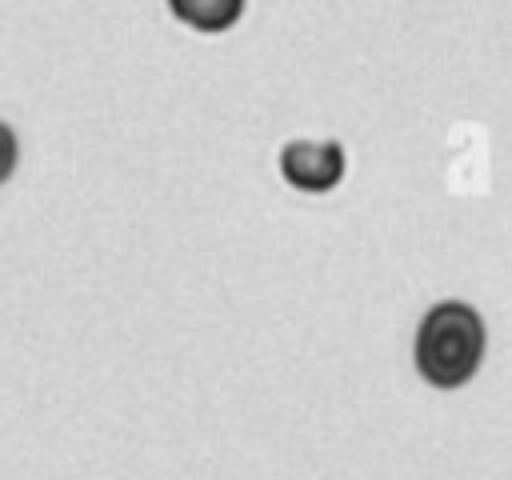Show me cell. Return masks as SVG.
<instances>
[{
	"mask_svg": "<svg viewBox=\"0 0 512 480\" xmlns=\"http://www.w3.org/2000/svg\"><path fill=\"white\" fill-rule=\"evenodd\" d=\"M488 352V328L484 316L464 304V300H440L424 312L420 328H416V344H412V360L416 372L432 384V388H464Z\"/></svg>",
	"mask_w": 512,
	"mask_h": 480,
	"instance_id": "cell-1",
	"label": "cell"
},
{
	"mask_svg": "<svg viewBox=\"0 0 512 480\" xmlns=\"http://www.w3.org/2000/svg\"><path fill=\"white\" fill-rule=\"evenodd\" d=\"M284 184L296 192H332L344 180L348 152L340 140H288L276 156Z\"/></svg>",
	"mask_w": 512,
	"mask_h": 480,
	"instance_id": "cell-2",
	"label": "cell"
},
{
	"mask_svg": "<svg viewBox=\"0 0 512 480\" xmlns=\"http://www.w3.org/2000/svg\"><path fill=\"white\" fill-rule=\"evenodd\" d=\"M244 4L248 0H168V12L184 28L216 36V32H228L244 16Z\"/></svg>",
	"mask_w": 512,
	"mask_h": 480,
	"instance_id": "cell-3",
	"label": "cell"
},
{
	"mask_svg": "<svg viewBox=\"0 0 512 480\" xmlns=\"http://www.w3.org/2000/svg\"><path fill=\"white\" fill-rule=\"evenodd\" d=\"M16 164H20V140H16L12 124H4V120H0V184H8V180H12Z\"/></svg>",
	"mask_w": 512,
	"mask_h": 480,
	"instance_id": "cell-4",
	"label": "cell"
}]
</instances>
